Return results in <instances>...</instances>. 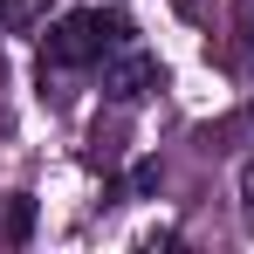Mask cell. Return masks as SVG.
<instances>
[{"label":"cell","instance_id":"obj_1","mask_svg":"<svg viewBox=\"0 0 254 254\" xmlns=\"http://www.w3.org/2000/svg\"><path fill=\"white\" fill-rule=\"evenodd\" d=\"M124 42H130V14H117V7H110V14H103V7L62 14L42 35V89L62 83V76H76V69H103Z\"/></svg>","mask_w":254,"mask_h":254},{"label":"cell","instance_id":"obj_3","mask_svg":"<svg viewBox=\"0 0 254 254\" xmlns=\"http://www.w3.org/2000/svg\"><path fill=\"white\" fill-rule=\"evenodd\" d=\"M42 7H48V0H0V21H7V28H35Z\"/></svg>","mask_w":254,"mask_h":254},{"label":"cell","instance_id":"obj_4","mask_svg":"<svg viewBox=\"0 0 254 254\" xmlns=\"http://www.w3.org/2000/svg\"><path fill=\"white\" fill-rule=\"evenodd\" d=\"M234 28H241V48H248V62H254V0H234Z\"/></svg>","mask_w":254,"mask_h":254},{"label":"cell","instance_id":"obj_2","mask_svg":"<svg viewBox=\"0 0 254 254\" xmlns=\"http://www.w3.org/2000/svg\"><path fill=\"white\" fill-rule=\"evenodd\" d=\"M103 89H110V103H124V110H130V103H144L151 89H165V69H158V55H151V48L130 35V42L103 62Z\"/></svg>","mask_w":254,"mask_h":254},{"label":"cell","instance_id":"obj_5","mask_svg":"<svg viewBox=\"0 0 254 254\" xmlns=\"http://www.w3.org/2000/svg\"><path fill=\"white\" fill-rule=\"evenodd\" d=\"M241 220H248V234H254V158H248V172H241Z\"/></svg>","mask_w":254,"mask_h":254}]
</instances>
